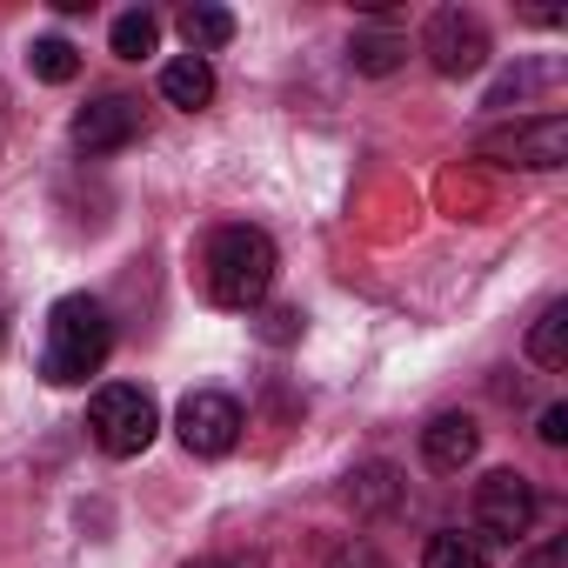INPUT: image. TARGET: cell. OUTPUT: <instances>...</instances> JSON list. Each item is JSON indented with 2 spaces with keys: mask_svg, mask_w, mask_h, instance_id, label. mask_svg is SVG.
<instances>
[{
  "mask_svg": "<svg viewBox=\"0 0 568 568\" xmlns=\"http://www.w3.org/2000/svg\"><path fill=\"white\" fill-rule=\"evenodd\" d=\"M201 288L214 308H261L274 288V241L261 227H214L201 247Z\"/></svg>",
  "mask_w": 568,
  "mask_h": 568,
  "instance_id": "7a4b0ae2",
  "label": "cell"
},
{
  "mask_svg": "<svg viewBox=\"0 0 568 568\" xmlns=\"http://www.w3.org/2000/svg\"><path fill=\"white\" fill-rule=\"evenodd\" d=\"M348 501H355V508H368V515H375V508H388V501H395V468H388V462H368V468L348 481Z\"/></svg>",
  "mask_w": 568,
  "mask_h": 568,
  "instance_id": "e0dca14e",
  "label": "cell"
},
{
  "mask_svg": "<svg viewBox=\"0 0 568 568\" xmlns=\"http://www.w3.org/2000/svg\"><path fill=\"white\" fill-rule=\"evenodd\" d=\"M261 335H267V342H295V335H302V308H274V315L261 322Z\"/></svg>",
  "mask_w": 568,
  "mask_h": 568,
  "instance_id": "ffe728a7",
  "label": "cell"
},
{
  "mask_svg": "<svg viewBox=\"0 0 568 568\" xmlns=\"http://www.w3.org/2000/svg\"><path fill=\"white\" fill-rule=\"evenodd\" d=\"M88 435H94V448H101V455L134 462V455H148V448H154V435H161V408H154V395H148V388L114 382V388H101V395H94V408H88Z\"/></svg>",
  "mask_w": 568,
  "mask_h": 568,
  "instance_id": "3957f363",
  "label": "cell"
},
{
  "mask_svg": "<svg viewBox=\"0 0 568 568\" xmlns=\"http://www.w3.org/2000/svg\"><path fill=\"white\" fill-rule=\"evenodd\" d=\"M0 348H8V315H0Z\"/></svg>",
  "mask_w": 568,
  "mask_h": 568,
  "instance_id": "603a6c76",
  "label": "cell"
},
{
  "mask_svg": "<svg viewBox=\"0 0 568 568\" xmlns=\"http://www.w3.org/2000/svg\"><path fill=\"white\" fill-rule=\"evenodd\" d=\"M535 515H541V501H535L528 475L495 468V475H481V481H475V528H481L488 541H508V548H515V541L535 528Z\"/></svg>",
  "mask_w": 568,
  "mask_h": 568,
  "instance_id": "277c9868",
  "label": "cell"
},
{
  "mask_svg": "<svg viewBox=\"0 0 568 568\" xmlns=\"http://www.w3.org/2000/svg\"><path fill=\"white\" fill-rule=\"evenodd\" d=\"M475 448H481L475 415H435V422L422 428V462H428L435 475H462V468L475 462Z\"/></svg>",
  "mask_w": 568,
  "mask_h": 568,
  "instance_id": "9c48e42d",
  "label": "cell"
},
{
  "mask_svg": "<svg viewBox=\"0 0 568 568\" xmlns=\"http://www.w3.org/2000/svg\"><path fill=\"white\" fill-rule=\"evenodd\" d=\"M528 355H535V368H568V302L541 308V322L528 335Z\"/></svg>",
  "mask_w": 568,
  "mask_h": 568,
  "instance_id": "7c38bea8",
  "label": "cell"
},
{
  "mask_svg": "<svg viewBox=\"0 0 568 568\" xmlns=\"http://www.w3.org/2000/svg\"><path fill=\"white\" fill-rule=\"evenodd\" d=\"M154 48H161V21H154L148 8H134V14L114 21V54H121V61H141V54H154Z\"/></svg>",
  "mask_w": 568,
  "mask_h": 568,
  "instance_id": "2e32d148",
  "label": "cell"
},
{
  "mask_svg": "<svg viewBox=\"0 0 568 568\" xmlns=\"http://www.w3.org/2000/svg\"><path fill=\"white\" fill-rule=\"evenodd\" d=\"M174 428H181V448H187V455H207V462H214V455H227V448L241 442V408H234L227 395L201 388V395L181 402Z\"/></svg>",
  "mask_w": 568,
  "mask_h": 568,
  "instance_id": "52a82bcc",
  "label": "cell"
},
{
  "mask_svg": "<svg viewBox=\"0 0 568 568\" xmlns=\"http://www.w3.org/2000/svg\"><path fill=\"white\" fill-rule=\"evenodd\" d=\"M328 568H388V561H382L368 541H342V548L328 555Z\"/></svg>",
  "mask_w": 568,
  "mask_h": 568,
  "instance_id": "d6986e66",
  "label": "cell"
},
{
  "mask_svg": "<svg viewBox=\"0 0 568 568\" xmlns=\"http://www.w3.org/2000/svg\"><path fill=\"white\" fill-rule=\"evenodd\" d=\"M74 148L81 154H114V148H128L134 134H141V101H128V94H101V101H88L81 114H74Z\"/></svg>",
  "mask_w": 568,
  "mask_h": 568,
  "instance_id": "ba28073f",
  "label": "cell"
},
{
  "mask_svg": "<svg viewBox=\"0 0 568 568\" xmlns=\"http://www.w3.org/2000/svg\"><path fill=\"white\" fill-rule=\"evenodd\" d=\"M481 161H501V168H561L568 161V121L561 114H535V121H515L501 134H481Z\"/></svg>",
  "mask_w": 568,
  "mask_h": 568,
  "instance_id": "5b68a950",
  "label": "cell"
},
{
  "mask_svg": "<svg viewBox=\"0 0 568 568\" xmlns=\"http://www.w3.org/2000/svg\"><path fill=\"white\" fill-rule=\"evenodd\" d=\"M161 94H168L174 108H187V114H194V108H207V101H214V68H207L201 54H181V61H168V68H161Z\"/></svg>",
  "mask_w": 568,
  "mask_h": 568,
  "instance_id": "30bf717a",
  "label": "cell"
},
{
  "mask_svg": "<svg viewBox=\"0 0 568 568\" xmlns=\"http://www.w3.org/2000/svg\"><path fill=\"white\" fill-rule=\"evenodd\" d=\"M114 355V322L94 295H61L48 308V342H41V375L54 388H81L88 375H101Z\"/></svg>",
  "mask_w": 568,
  "mask_h": 568,
  "instance_id": "6da1fadb",
  "label": "cell"
},
{
  "mask_svg": "<svg viewBox=\"0 0 568 568\" xmlns=\"http://www.w3.org/2000/svg\"><path fill=\"white\" fill-rule=\"evenodd\" d=\"M422 568H488V555H481V541H475V535H462V528H442V535H428V548H422Z\"/></svg>",
  "mask_w": 568,
  "mask_h": 568,
  "instance_id": "4fadbf2b",
  "label": "cell"
},
{
  "mask_svg": "<svg viewBox=\"0 0 568 568\" xmlns=\"http://www.w3.org/2000/svg\"><path fill=\"white\" fill-rule=\"evenodd\" d=\"M541 442H548V448L568 442V408H548V415H541Z\"/></svg>",
  "mask_w": 568,
  "mask_h": 568,
  "instance_id": "44dd1931",
  "label": "cell"
},
{
  "mask_svg": "<svg viewBox=\"0 0 568 568\" xmlns=\"http://www.w3.org/2000/svg\"><path fill=\"white\" fill-rule=\"evenodd\" d=\"M402 54H408V41H402V34H355V48H348L355 74H395V68H402Z\"/></svg>",
  "mask_w": 568,
  "mask_h": 568,
  "instance_id": "9a60e30c",
  "label": "cell"
},
{
  "mask_svg": "<svg viewBox=\"0 0 568 568\" xmlns=\"http://www.w3.org/2000/svg\"><path fill=\"white\" fill-rule=\"evenodd\" d=\"M181 41H187V54H214V48H227L234 41V14L227 8H187L181 14Z\"/></svg>",
  "mask_w": 568,
  "mask_h": 568,
  "instance_id": "8fae6325",
  "label": "cell"
},
{
  "mask_svg": "<svg viewBox=\"0 0 568 568\" xmlns=\"http://www.w3.org/2000/svg\"><path fill=\"white\" fill-rule=\"evenodd\" d=\"M515 568H568V541H561V535H548V541H541V548H528Z\"/></svg>",
  "mask_w": 568,
  "mask_h": 568,
  "instance_id": "ac0fdd59",
  "label": "cell"
},
{
  "mask_svg": "<svg viewBox=\"0 0 568 568\" xmlns=\"http://www.w3.org/2000/svg\"><path fill=\"white\" fill-rule=\"evenodd\" d=\"M28 68H34V81H54V88H61V81H74V74H81V48H74V41H61V34H48V41H34V48H28Z\"/></svg>",
  "mask_w": 568,
  "mask_h": 568,
  "instance_id": "5bb4252c",
  "label": "cell"
},
{
  "mask_svg": "<svg viewBox=\"0 0 568 568\" xmlns=\"http://www.w3.org/2000/svg\"><path fill=\"white\" fill-rule=\"evenodd\" d=\"M194 568H261V561H247V555H207V561H194Z\"/></svg>",
  "mask_w": 568,
  "mask_h": 568,
  "instance_id": "7402d4cb",
  "label": "cell"
},
{
  "mask_svg": "<svg viewBox=\"0 0 568 568\" xmlns=\"http://www.w3.org/2000/svg\"><path fill=\"white\" fill-rule=\"evenodd\" d=\"M422 54H428V61H435V74H448V81L475 74V68L488 61V28H481V14L442 8V14L428 21V34H422Z\"/></svg>",
  "mask_w": 568,
  "mask_h": 568,
  "instance_id": "8992f818",
  "label": "cell"
}]
</instances>
